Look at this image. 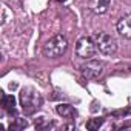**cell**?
Masks as SVG:
<instances>
[{
  "instance_id": "3",
  "label": "cell",
  "mask_w": 131,
  "mask_h": 131,
  "mask_svg": "<svg viewBox=\"0 0 131 131\" xmlns=\"http://www.w3.org/2000/svg\"><path fill=\"white\" fill-rule=\"evenodd\" d=\"M93 39H94V42L97 45V49L102 54L111 56V54H114L117 51V42L111 34H108V32H96Z\"/></svg>"
},
{
  "instance_id": "2",
  "label": "cell",
  "mask_w": 131,
  "mask_h": 131,
  "mask_svg": "<svg viewBox=\"0 0 131 131\" xmlns=\"http://www.w3.org/2000/svg\"><path fill=\"white\" fill-rule=\"evenodd\" d=\"M67 48H68V40L65 39L62 34H57V36L51 37L43 45V54L48 59H57V57L65 54Z\"/></svg>"
},
{
  "instance_id": "5",
  "label": "cell",
  "mask_w": 131,
  "mask_h": 131,
  "mask_svg": "<svg viewBox=\"0 0 131 131\" xmlns=\"http://www.w3.org/2000/svg\"><path fill=\"white\" fill-rule=\"evenodd\" d=\"M103 70H105V65L103 62L100 60H88L86 63H83L80 67V71H82V76L85 79H97L103 74Z\"/></svg>"
},
{
  "instance_id": "13",
  "label": "cell",
  "mask_w": 131,
  "mask_h": 131,
  "mask_svg": "<svg viewBox=\"0 0 131 131\" xmlns=\"http://www.w3.org/2000/svg\"><path fill=\"white\" fill-rule=\"evenodd\" d=\"M56 2H59V3H63V2H67V0H56Z\"/></svg>"
},
{
  "instance_id": "9",
  "label": "cell",
  "mask_w": 131,
  "mask_h": 131,
  "mask_svg": "<svg viewBox=\"0 0 131 131\" xmlns=\"http://www.w3.org/2000/svg\"><path fill=\"white\" fill-rule=\"evenodd\" d=\"M56 111L62 117H73L74 116V108L71 105H68V103H59L56 106Z\"/></svg>"
},
{
  "instance_id": "8",
  "label": "cell",
  "mask_w": 131,
  "mask_h": 131,
  "mask_svg": "<svg viewBox=\"0 0 131 131\" xmlns=\"http://www.w3.org/2000/svg\"><path fill=\"white\" fill-rule=\"evenodd\" d=\"M2 106L8 111V113H16V99H14V96H8V94H5V93H2Z\"/></svg>"
},
{
  "instance_id": "11",
  "label": "cell",
  "mask_w": 131,
  "mask_h": 131,
  "mask_svg": "<svg viewBox=\"0 0 131 131\" xmlns=\"http://www.w3.org/2000/svg\"><path fill=\"white\" fill-rule=\"evenodd\" d=\"M28 126V122L25 120V119H16L13 123H11V129H14V131H19V129H23V128H26Z\"/></svg>"
},
{
  "instance_id": "6",
  "label": "cell",
  "mask_w": 131,
  "mask_h": 131,
  "mask_svg": "<svg viewBox=\"0 0 131 131\" xmlns=\"http://www.w3.org/2000/svg\"><path fill=\"white\" fill-rule=\"evenodd\" d=\"M117 32L125 39H131V14H125L123 17L119 19Z\"/></svg>"
},
{
  "instance_id": "1",
  "label": "cell",
  "mask_w": 131,
  "mask_h": 131,
  "mask_svg": "<svg viewBox=\"0 0 131 131\" xmlns=\"http://www.w3.org/2000/svg\"><path fill=\"white\" fill-rule=\"evenodd\" d=\"M43 103V99H42V94L32 88V86H25L22 91H20V105H22V110L26 116H31L34 114Z\"/></svg>"
},
{
  "instance_id": "4",
  "label": "cell",
  "mask_w": 131,
  "mask_h": 131,
  "mask_svg": "<svg viewBox=\"0 0 131 131\" xmlns=\"http://www.w3.org/2000/svg\"><path fill=\"white\" fill-rule=\"evenodd\" d=\"M96 51H97V45H96V42H94L93 37L83 36V37H80L76 42V54L79 57H82V59L90 60L91 57H94Z\"/></svg>"
},
{
  "instance_id": "10",
  "label": "cell",
  "mask_w": 131,
  "mask_h": 131,
  "mask_svg": "<svg viewBox=\"0 0 131 131\" xmlns=\"http://www.w3.org/2000/svg\"><path fill=\"white\" fill-rule=\"evenodd\" d=\"M103 122H105V119H102V117L90 119V120L86 122V128H88V129H91V131H96V129H99V128L103 125Z\"/></svg>"
},
{
  "instance_id": "12",
  "label": "cell",
  "mask_w": 131,
  "mask_h": 131,
  "mask_svg": "<svg viewBox=\"0 0 131 131\" xmlns=\"http://www.w3.org/2000/svg\"><path fill=\"white\" fill-rule=\"evenodd\" d=\"M9 88H11V90H16V88H17V83H11Z\"/></svg>"
},
{
  "instance_id": "7",
  "label": "cell",
  "mask_w": 131,
  "mask_h": 131,
  "mask_svg": "<svg viewBox=\"0 0 131 131\" xmlns=\"http://www.w3.org/2000/svg\"><path fill=\"white\" fill-rule=\"evenodd\" d=\"M111 5V0H88V6L94 14H105Z\"/></svg>"
}]
</instances>
